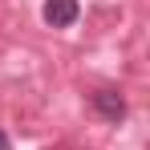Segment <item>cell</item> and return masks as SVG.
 <instances>
[{
    "mask_svg": "<svg viewBox=\"0 0 150 150\" xmlns=\"http://www.w3.org/2000/svg\"><path fill=\"white\" fill-rule=\"evenodd\" d=\"M0 150H12V142H8V134L0 130Z\"/></svg>",
    "mask_w": 150,
    "mask_h": 150,
    "instance_id": "cell-3",
    "label": "cell"
},
{
    "mask_svg": "<svg viewBox=\"0 0 150 150\" xmlns=\"http://www.w3.org/2000/svg\"><path fill=\"white\" fill-rule=\"evenodd\" d=\"M89 105H93V114H101L105 122H122L126 118V101H122V93H114V89H98V93L89 98Z\"/></svg>",
    "mask_w": 150,
    "mask_h": 150,
    "instance_id": "cell-2",
    "label": "cell"
},
{
    "mask_svg": "<svg viewBox=\"0 0 150 150\" xmlns=\"http://www.w3.org/2000/svg\"><path fill=\"white\" fill-rule=\"evenodd\" d=\"M41 16H45V25H53V28H69V25H77V16H81V4H77V0H45V4H41Z\"/></svg>",
    "mask_w": 150,
    "mask_h": 150,
    "instance_id": "cell-1",
    "label": "cell"
}]
</instances>
